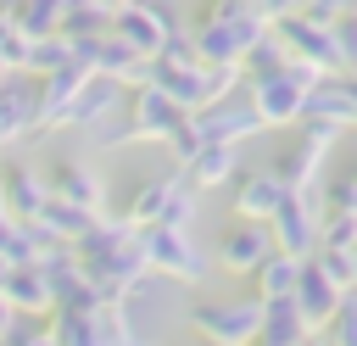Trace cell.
Wrapping results in <instances>:
<instances>
[{"label":"cell","mask_w":357,"mask_h":346,"mask_svg":"<svg viewBox=\"0 0 357 346\" xmlns=\"http://www.w3.org/2000/svg\"><path fill=\"white\" fill-rule=\"evenodd\" d=\"M346 84H351V95H357V73H346Z\"/></svg>","instance_id":"cell-39"},{"label":"cell","mask_w":357,"mask_h":346,"mask_svg":"<svg viewBox=\"0 0 357 346\" xmlns=\"http://www.w3.org/2000/svg\"><path fill=\"white\" fill-rule=\"evenodd\" d=\"M251 346H273V340H251Z\"/></svg>","instance_id":"cell-43"},{"label":"cell","mask_w":357,"mask_h":346,"mask_svg":"<svg viewBox=\"0 0 357 346\" xmlns=\"http://www.w3.org/2000/svg\"><path fill=\"white\" fill-rule=\"evenodd\" d=\"M195 206H201V190H195V184H190V173L178 167V173L145 179V184L128 195L123 223H128V229H151V223H178V229H190Z\"/></svg>","instance_id":"cell-4"},{"label":"cell","mask_w":357,"mask_h":346,"mask_svg":"<svg viewBox=\"0 0 357 346\" xmlns=\"http://www.w3.org/2000/svg\"><path fill=\"white\" fill-rule=\"evenodd\" d=\"M73 257H78V273L95 285L100 301H128V296L139 290V279H145L139 234H134L123 218H112V212H100V218L73 240Z\"/></svg>","instance_id":"cell-1"},{"label":"cell","mask_w":357,"mask_h":346,"mask_svg":"<svg viewBox=\"0 0 357 346\" xmlns=\"http://www.w3.org/2000/svg\"><path fill=\"white\" fill-rule=\"evenodd\" d=\"M296 11H312V17H324V22H335L340 11H351V0H296Z\"/></svg>","instance_id":"cell-35"},{"label":"cell","mask_w":357,"mask_h":346,"mask_svg":"<svg viewBox=\"0 0 357 346\" xmlns=\"http://www.w3.org/2000/svg\"><path fill=\"white\" fill-rule=\"evenodd\" d=\"M296 346H329V335H324V329H307V335H301Z\"/></svg>","instance_id":"cell-38"},{"label":"cell","mask_w":357,"mask_h":346,"mask_svg":"<svg viewBox=\"0 0 357 346\" xmlns=\"http://www.w3.org/2000/svg\"><path fill=\"white\" fill-rule=\"evenodd\" d=\"M351 11H357V0H351Z\"/></svg>","instance_id":"cell-45"},{"label":"cell","mask_w":357,"mask_h":346,"mask_svg":"<svg viewBox=\"0 0 357 346\" xmlns=\"http://www.w3.org/2000/svg\"><path fill=\"white\" fill-rule=\"evenodd\" d=\"M45 184H50V195H61V201H78V206H89V212H106V184H100V173H95L89 162H78V156H61L56 167H45Z\"/></svg>","instance_id":"cell-21"},{"label":"cell","mask_w":357,"mask_h":346,"mask_svg":"<svg viewBox=\"0 0 357 346\" xmlns=\"http://www.w3.org/2000/svg\"><path fill=\"white\" fill-rule=\"evenodd\" d=\"M134 234H139L145 273H162V279H178V285H201V279H206L212 251H201L190 229H178V223H151V229H134Z\"/></svg>","instance_id":"cell-5"},{"label":"cell","mask_w":357,"mask_h":346,"mask_svg":"<svg viewBox=\"0 0 357 346\" xmlns=\"http://www.w3.org/2000/svg\"><path fill=\"white\" fill-rule=\"evenodd\" d=\"M329 206H351V212H357V167H351V173L329 190Z\"/></svg>","instance_id":"cell-36"},{"label":"cell","mask_w":357,"mask_h":346,"mask_svg":"<svg viewBox=\"0 0 357 346\" xmlns=\"http://www.w3.org/2000/svg\"><path fill=\"white\" fill-rule=\"evenodd\" d=\"M262 33H268V17H262L251 0H206V11H201L195 28H190V45H195V56L212 61V67H240L245 50H251Z\"/></svg>","instance_id":"cell-2"},{"label":"cell","mask_w":357,"mask_h":346,"mask_svg":"<svg viewBox=\"0 0 357 346\" xmlns=\"http://www.w3.org/2000/svg\"><path fill=\"white\" fill-rule=\"evenodd\" d=\"M0 273H6V257H0Z\"/></svg>","instance_id":"cell-44"},{"label":"cell","mask_w":357,"mask_h":346,"mask_svg":"<svg viewBox=\"0 0 357 346\" xmlns=\"http://www.w3.org/2000/svg\"><path fill=\"white\" fill-rule=\"evenodd\" d=\"M117 95H123V84H117V78L89 73V78H84V89L73 95V106H67V123H61V128H100V123L117 112Z\"/></svg>","instance_id":"cell-23"},{"label":"cell","mask_w":357,"mask_h":346,"mask_svg":"<svg viewBox=\"0 0 357 346\" xmlns=\"http://www.w3.org/2000/svg\"><path fill=\"white\" fill-rule=\"evenodd\" d=\"M45 201H50V184H45V167H28V162H11V167L0 173V206H6V218H17V223H33Z\"/></svg>","instance_id":"cell-18"},{"label":"cell","mask_w":357,"mask_h":346,"mask_svg":"<svg viewBox=\"0 0 357 346\" xmlns=\"http://www.w3.org/2000/svg\"><path fill=\"white\" fill-rule=\"evenodd\" d=\"M284 179L273 173V167H251V173H234V201H229V212L234 218H251V223H268L273 218V206L284 201Z\"/></svg>","instance_id":"cell-16"},{"label":"cell","mask_w":357,"mask_h":346,"mask_svg":"<svg viewBox=\"0 0 357 346\" xmlns=\"http://www.w3.org/2000/svg\"><path fill=\"white\" fill-rule=\"evenodd\" d=\"M173 28H178L173 11L156 6V0H117V11H112V33H117L123 45H134L139 56H156Z\"/></svg>","instance_id":"cell-11"},{"label":"cell","mask_w":357,"mask_h":346,"mask_svg":"<svg viewBox=\"0 0 357 346\" xmlns=\"http://www.w3.org/2000/svg\"><path fill=\"white\" fill-rule=\"evenodd\" d=\"M45 251H50V240L39 234V223H17V218H11V223L0 229V257H6V262H39Z\"/></svg>","instance_id":"cell-27"},{"label":"cell","mask_w":357,"mask_h":346,"mask_svg":"<svg viewBox=\"0 0 357 346\" xmlns=\"http://www.w3.org/2000/svg\"><path fill=\"white\" fill-rule=\"evenodd\" d=\"M318 246H357V212L351 206H324V223H318Z\"/></svg>","instance_id":"cell-31"},{"label":"cell","mask_w":357,"mask_h":346,"mask_svg":"<svg viewBox=\"0 0 357 346\" xmlns=\"http://www.w3.org/2000/svg\"><path fill=\"white\" fill-rule=\"evenodd\" d=\"M251 6H257V0H251Z\"/></svg>","instance_id":"cell-46"},{"label":"cell","mask_w":357,"mask_h":346,"mask_svg":"<svg viewBox=\"0 0 357 346\" xmlns=\"http://www.w3.org/2000/svg\"><path fill=\"white\" fill-rule=\"evenodd\" d=\"M301 117H318V123H335V128H357V95H351V84H346V73H324V78L307 89Z\"/></svg>","instance_id":"cell-22"},{"label":"cell","mask_w":357,"mask_h":346,"mask_svg":"<svg viewBox=\"0 0 357 346\" xmlns=\"http://www.w3.org/2000/svg\"><path fill=\"white\" fill-rule=\"evenodd\" d=\"M190 123H195L201 140H229V145H245V140L262 134V117H257V106L245 95H223V100L190 112Z\"/></svg>","instance_id":"cell-13"},{"label":"cell","mask_w":357,"mask_h":346,"mask_svg":"<svg viewBox=\"0 0 357 346\" xmlns=\"http://www.w3.org/2000/svg\"><path fill=\"white\" fill-rule=\"evenodd\" d=\"M28 134H39V78L6 73L0 78V151L22 145Z\"/></svg>","instance_id":"cell-12"},{"label":"cell","mask_w":357,"mask_h":346,"mask_svg":"<svg viewBox=\"0 0 357 346\" xmlns=\"http://www.w3.org/2000/svg\"><path fill=\"white\" fill-rule=\"evenodd\" d=\"M0 346H56V329H50V324H45V329H22V318H17V329H11Z\"/></svg>","instance_id":"cell-34"},{"label":"cell","mask_w":357,"mask_h":346,"mask_svg":"<svg viewBox=\"0 0 357 346\" xmlns=\"http://www.w3.org/2000/svg\"><path fill=\"white\" fill-rule=\"evenodd\" d=\"M128 346H145V340H139V335H134V340H128Z\"/></svg>","instance_id":"cell-41"},{"label":"cell","mask_w":357,"mask_h":346,"mask_svg":"<svg viewBox=\"0 0 357 346\" xmlns=\"http://www.w3.org/2000/svg\"><path fill=\"white\" fill-rule=\"evenodd\" d=\"M190 329L206 346H251L262 329V296H229V301H201L190 307Z\"/></svg>","instance_id":"cell-6"},{"label":"cell","mask_w":357,"mask_h":346,"mask_svg":"<svg viewBox=\"0 0 357 346\" xmlns=\"http://www.w3.org/2000/svg\"><path fill=\"white\" fill-rule=\"evenodd\" d=\"M190 123V112L167 95V89H156V84H139L134 95H128V112H123V128H128V145H167L178 128Z\"/></svg>","instance_id":"cell-8"},{"label":"cell","mask_w":357,"mask_h":346,"mask_svg":"<svg viewBox=\"0 0 357 346\" xmlns=\"http://www.w3.org/2000/svg\"><path fill=\"white\" fill-rule=\"evenodd\" d=\"M0 61L11 73H22V61H28V33L17 22V0H0Z\"/></svg>","instance_id":"cell-30"},{"label":"cell","mask_w":357,"mask_h":346,"mask_svg":"<svg viewBox=\"0 0 357 346\" xmlns=\"http://www.w3.org/2000/svg\"><path fill=\"white\" fill-rule=\"evenodd\" d=\"M340 134H346V128H335V123L301 117V123H296V140H290V151L273 162V173H279L290 190H318L324 162H329V151L340 145Z\"/></svg>","instance_id":"cell-7"},{"label":"cell","mask_w":357,"mask_h":346,"mask_svg":"<svg viewBox=\"0 0 357 346\" xmlns=\"http://www.w3.org/2000/svg\"><path fill=\"white\" fill-rule=\"evenodd\" d=\"M335 50H340V73H357V11H340L335 22Z\"/></svg>","instance_id":"cell-33"},{"label":"cell","mask_w":357,"mask_h":346,"mask_svg":"<svg viewBox=\"0 0 357 346\" xmlns=\"http://www.w3.org/2000/svg\"><path fill=\"white\" fill-rule=\"evenodd\" d=\"M268 28L279 33V45H284L296 61H307V67H318V73H340L335 28H329L324 17H312V11H284V17L268 22Z\"/></svg>","instance_id":"cell-9"},{"label":"cell","mask_w":357,"mask_h":346,"mask_svg":"<svg viewBox=\"0 0 357 346\" xmlns=\"http://www.w3.org/2000/svg\"><path fill=\"white\" fill-rule=\"evenodd\" d=\"M6 73H11V67H6V61H0V78H6Z\"/></svg>","instance_id":"cell-42"},{"label":"cell","mask_w":357,"mask_h":346,"mask_svg":"<svg viewBox=\"0 0 357 346\" xmlns=\"http://www.w3.org/2000/svg\"><path fill=\"white\" fill-rule=\"evenodd\" d=\"M296 279H301V257L296 251H268L262 262H257V273H251V285H257V296L262 301H273V296H290L296 290Z\"/></svg>","instance_id":"cell-25"},{"label":"cell","mask_w":357,"mask_h":346,"mask_svg":"<svg viewBox=\"0 0 357 346\" xmlns=\"http://www.w3.org/2000/svg\"><path fill=\"white\" fill-rule=\"evenodd\" d=\"M84 78H89V67L73 56L67 67H56V73H45L39 78V134H56L61 123H67V106H73V95L84 89Z\"/></svg>","instance_id":"cell-19"},{"label":"cell","mask_w":357,"mask_h":346,"mask_svg":"<svg viewBox=\"0 0 357 346\" xmlns=\"http://www.w3.org/2000/svg\"><path fill=\"white\" fill-rule=\"evenodd\" d=\"M273 251V234H268V223H251V218H234L223 234H218V246H212V262L218 268H229L234 279H251L257 273V262Z\"/></svg>","instance_id":"cell-14"},{"label":"cell","mask_w":357,"mask_h":346,"mask_svg":"<svg viewBox=\"0 0 357 346\" xmlns=\"http://www.w3.org/2000/svg\"><path fill=\"white\" fill-rule=\"evenodd\" d=\"M178 167L190 173L195 190H223V184H234V173H240V145H229V140H201Z\"/></svg>","instance_id":"cell-20"},{"label":"cell","mask_w":357,"mask_h":346,"mask_svg":"<svg viewBox=\"0 0 357 346\" xmlns=\"http://www.w3.org/2000/svg\"><path fill=\"white\" fill-rule=\"evenodd\" d=\"M318 223H324V201H312V190H284V201L268 218V234L279 251L312 257L318 251Z\"/></svg>","instance_id":"cell-10"},{"label":"cell","mask_w":357,"mask_h":346,"mask_svg":"<svg viewBox=\"0 0 357 346\" xmlns=\"http://www.w3.org/2000/svg\"><path fill=\"white\" fill-rule=\"evenodd\" d=\"M0 296L17 307V318H50L56 313V290H50V279H45L39 262H6Z\"/></svg>","instance_id":"cell-15"},{"label":"cell","mask_w":357,"mask_h":346,"mask_svg":"<svg viewBox=\"0 0 357 346\" xmlns=\"http://www.w3.org/2000/svg\"><path fill=\"white\" fill-rule=\"evenodd\" d=\"M351 273H357V246H351Z\"/></svg>","instance_id":"cell-40"},{"label":"cell","mask_w":357,"mask_h":346,"mask_svg":"<svg viewBox=\"0 0 357 346\" xmlns=\"http://www.w3.org/2000/svg\"><path fill=\"white\" fill-rule=\"evenodd\" d=\"M95 218H100V212H89V206H78V201L50 195V201L39 206V218H33V223H39V234H45L50 246H73V240H78V234H84Z\"/></svg>","instance_id":"cell-24"},{"label":"cell","mask_w":357,"mask_h":346,"mask_svg":"<svg viewBox=\"0 0 357 346\" xmlns=\"http://www.w3.org/2000/svg\"><path fill=\"white\" fill-rule=\"evenodd\" d=\"M201 346H206V340H201Z\"/></svg>","instance_id":"cell-47"},{"label":"cell","mask_w":357,"mask_h":346,"mask_svg":"<svg viewBox=\"0 0 357 346\" xmlns=\"http://www.w3.org/2000/svg\"><path fill=\"white\" fill-rule=\"evenodd\" d=\"M67 61H73L67 33H39V39H28V61H22V73L45 78V73H56V67H67Z\"/></svg>","instance_id":"cell-28"},{"label":"cell","mask_w":357,"mask_h":346,"mask_svg":"<svg viewBox=\"0 0 357 346\" xmlns=\"http://www.w3.org/2000/svg\"><path fill=\"white\" fill-rule=\"evenodd\" d=\"M11 329H17V307H11V301H6V296H0V340H6V335H11Z\"/></svg>","instance_id":"cell-37"},{"label":"cell","mask_w":357,"mask_h":346,"mask_svg":"<svg viewBox=\"0 0 357 346\" xmlns=\"http://www.w3.org/2000/svg\"><path fill=\"white\" fill-rule=\"evenodd\" d=\"M301 335H307V324H301V313H296V301H290V296H273V301H262V329H257V340L296 346Z\"/></svg>","instance_id":"cell-26"},{"label":"cell","mask_w":357,"mask_h":346,"mask_svg":"<svg viewBox=\"0 0 357 346\" xmlns=\"http://www.w3.org/2000/svg\"><path fill=\"white\" fill-rule=\"evenodd\" d=\"M67 6H73V0H17V22H22L28 39H39V33H61Z\"/></svg>","instance_id":"cell-29"},{"label":"cell","mask_w":357,"mask_h":346,"mask_svg":"<svg viewBox=\"0 0 357 346\" xmlns=\"http://www.w3.org/2000/svg\"><path fill=\"white\" fill-rule=\"evenodd\" d=\"M318 78H324L318 67L284 56V61L268 67V73H245V100L257 106L262 128H296V123H301V106H307V89H312Z\"/></svg>","instance_id":"cell-3"},{"label":"cell","mask_w":357,"mask_h":346,"mask_svg":"<svg viewBox=\"0 0 357 346\" xmlns=\"http://www.w3.org/2000/svg\"><path fill=\"white\" fill-rule=\"evenodd\" d=\"M340 296H346V290H340V285L318 268V257H301V279H296V290H290V301H296L301 324H307V329H324Z\"/></svg>","instance_id":"cell-17"},{"label":"cell","mask_w":357,"mask_h":346,"mask_svg":"<svg viewBox=\"0 0 357 346\" xmlns=\"http://www.w3.org/2000/svg\"><path fill=\"white\" fill-rule=\"evenodd\" d=\"M324 335H329V346H357V290H346V296L335 301Z\"/></svg>","instance_id":"cell-32"}]
</instances>
